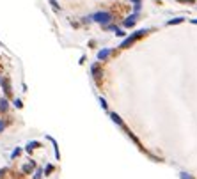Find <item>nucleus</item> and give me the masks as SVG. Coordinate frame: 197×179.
Here are the masks:
<instances>
[{"instance_id":"f257e3e1","label":"nucleus","mask_w":197,"mask_h":179,"mask_svg":"<svg viewBox=\"0 0 197 179\" xmlns=\"http://www.w3.org/2000/svg\"><path fill=\"white\" fill-rule=\"evenodd\" d=\"M148 32H149V28H142V30H137L135 34H131L130 37H126L124 41L121 43V46H119V48H130V46H131L133 43H135V41H137L139 37H142V36H146Z\"/></svg>"},{"instance_id":"f03ea898","label":"nucleus","mask_w":197,"mask_h":179,"mask_svg":"<svg viewBox=\"0 0 197 179\" xmlns=\"http://www.w3.org/2000/svg\"><path fill=\"white\" fill-rule=\"evenodd\" d=\"M89 20H93V22L96 23H101V25H109L110 20H112V14L107 11H99V12H94V14H91L89 16Z\"/></svg>"},{"instance_id":"7ed1b4c3","label":"nucleus","mask_w":197,"mask_h":179,"mask_svg":"<svg viewBox=\"0 0 197 179\" xmlns=\"http://www.w3.org/2000/svg\"><path fill=\"white\" fill-rule=\"evenodd\" d=\"M137 20H139V16H137V12H133V14H130V16L126 18L124 22H123V25H124V27H133V25H135V23H137Z\"/></svg>"},{"instance_id":"20e7f679","label":"nucleus","mask_w":197,"mask_h":179,"mask_svg":"<svg viewBox=\"0 0 197 179\" xmlns=\"http://www.w3.org/2000/svg\"><path fill=\"white\" fill-rule=\"evenodd\" d=\"M112 55V50L110 48H103V50H99L98 52V60H107Z\"/></svg>"},{"instance_id":"39448f33","label":"nucleus","mask_w":197,"mask_h":179,"mask_svg":"<svg viewBox=\"0 0 197 179\" xmlns=\"http://www.w3.org/2000/svg\"><path fill=\"white\" fill-rule=\"evenodd\" d=\"M91 71H93V75L96 76V78H101V67H99V64H98V62H94V64H93Z\"/></svg>"},{"instance_id":"423d86ee","label":"nucleus","mask_w":197,"mask_h":179,"mask_svg":"<svg viewBox=\"0 0 197 179\" xmlns=\"http://www.w3.org/2000/svg\"><path fill=\"white\" fill-rule=\"evenodd\" d=\"M2 87H4V92L7 94V96H11V83H9V80H2Z\"/></svg>"},{"instance_id":"0eeeda50","label":"nucleus","mask_w":197,"mask_h":179,"mask_svg":"<svg viewBox=\"0 0 197 179\" xmlns=\"http://www.w3.org/2000/svg\"><path fill=\"white\" fill-rule=\"evenodd\" d=\"M9 108V103H7L6 98H0V112H7Z\"/></svg>"},{"instance_id":"6e6552de","label":"nucleus","mask_w":197,"mask_h":179,"mask_svg":"<svg viewBox=\"0 0 197 179\" xmlns=\"http://www.w3.org/2000/svg\"><path fill=\"white\" fill-rule=\"evenodd\" d=\"M110 117H112V121H114L115 124H119V126H123V121H121V117L115 112H110Z\"/></svg>"},{"instance_id":"1a4fd4ad","label":"nucleus","mask_w":197,"mask_h":179,"mask_svg":"<svg viewBox=\"0 0 197 179\" xmlns=\"http://www.w3.org/2000/svg\"><path fill=\"white\" fill-rule=\"evenodd\" d=\"M36 147H39V142H28L27 144V151L30 152V151H34Z\"/></svg>"},{"instance_id":"9d476101","label":"nucleus","mask_w":197,"mask_h":179,"mask_svg":"<svg viewBox=\"0 0 197 179\" xmlns=\"http://www.w3.org/2000/svg\"><path fill=\"white\" fill-rule=\"evenodd\" d=\"M183 22V18H172V20H169V22H167V25H178V23H181Z\"/></svg>"},{"instance_id":"9b49d317","label":"nucleus","mask_w":197,"mask_h":179,"mask_svg":"<svg viewBox=\"0 0 197 179\" xmlns=\"http://www.w3.org/2000/svg\"><path fill=\"white\" fill-rule=\"evenodd\" d=\"M34 165H36V163H34V162L27 163V165L23 167V172H25V174H27V172H30V170H32V168H34Z\"/></svg>"},{"instance_id":"f8f14e48","label":"nucleus","mask_w":197,"mask_h":179,"mask_svg":"<svg viewBox=\"0 0 197 179\" xmlns=\"http://www.w3.org/2000/svg\"><path fill=\"white\" fill-rule=\"evenodd\" d=\"M50 6L53 7L55 11H60V6H59V2H57V0H50Z\"/></svg>"},{"instance_id":"ddd939ff","label":"nucleus","mask_w":197,"mask_h":179,"mask_svg":"<svg viewBox=\"0 0 197 179\" xmlns=\"http://www.w3.org/2000/svg\"><path fill=\"white\" fill-rule=\"evenodd\" d=\"M115 30V36H119V37H124L126 34H124V30H121V28H114Z\"/></svg>"},{"instance_id":"4468645a","label":"nucleus","mask_w":197,"mask_h":179,"mask_svg":"<svg viewBox=\"0 0 197 179\" xmlns=\"http://www.w3.org/2000/svg\"><path fill=\"white\" fill-rule=\"evenodd\" d=\"M53 172V165H46V168H44V174L48 176V174H52Z\"/></svg>"},{"instance_id":"2eb2a0df","label":"nucleus","mask_w":197,"mask_h":179,"mask_svg":"<svg viewBox=\"0 0 197 179\" xmlns=\"http://www.w3.org/2000/svg\"><path fill=\"white\" fill-rule=\"evenodd\" d=\"M14 107H16V108H22V107H23L22 99H14Z\"/></svg>"},{"instance_id":"dca6fc26","label":"nucleus","mask_w":197,"mask_h":179,"mask_svg":"<svg viewBox=\"0 0 197 179\" xmlns=\"http://www.w3.org/2000/svg\"><path fill=\"white\" fill-rule=\"evenodd\" d=\"M41 176H43L41 170H36V172H34V179H41Z\"/></svg>"},{"instance_id":"f3484780","label":"nucleus","mask_w":197,"mask_h":179,"mask_svg":"<svg viewBox=\"0 0 197 179\" xmlns=\"http://www.w3.org/2000/svg\"><path fill=\"white\" fill-rule=\"evenodd\" d=\"M20 151H22V149H20V147H16V149H14V151H13V158H16L18 154H20Z\"/></svg>"},{"instance_id":"a211bd4d","label":"nucleus","mask_w":197,"mask_h":179,"mask_svg":"<svg viewBox=\"0 0 197 179\" xmlns=\"http://www.w3.org/2000/svg\"><path fill=\"white\" fill-rule=\"evenodd\" d=\"M4 130H6V122H4V121L0 119V133H2Z\"/></svg>"},{"instance_id":"6ab92c4d","label":"nucleus","mask_w":197,"mask_h":179,"mask_svg":"<svg viewBox=\"0 0 197 179\" xmlns=\"http://www.w3.org/2000/svg\"><path fill=\"white\" fill-rule=\"evenodd\" d=\"M99 103H101V107H103V108H107V101H105L103 98H99Z\"/></svg>"},{"instance_id":"aec40b11","label":"nucleus","mask_w":197,"mask_h":179,"mask_svg":"<svg viewBox=\"0 0 197 179\" xmlns=\"http://www.w3.org/2000/svg\"><path fill=\"white\" fill-rule=\"evenodd\" d=\"M179 2H183V4H192L194 0H179Z\"/></svg>"},{"instance_id":"412c9836","label":"nucleus","mask_w":197,"mask_h":179,"mask_svg":"<svg viewBox=\"0 0 197 179\" xmlns=\"http://www.w3.org/2000/svg\"><path fill=\"white\" fill-rule=\"evenodd\" d=\"M131 2H133V4H137V2H140V0H131Z\"/></svg>"}]
</instances>
